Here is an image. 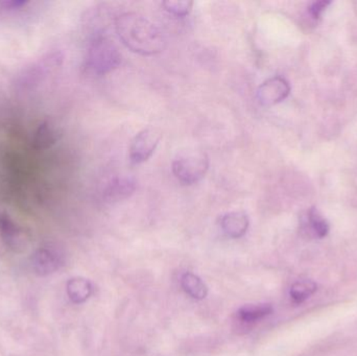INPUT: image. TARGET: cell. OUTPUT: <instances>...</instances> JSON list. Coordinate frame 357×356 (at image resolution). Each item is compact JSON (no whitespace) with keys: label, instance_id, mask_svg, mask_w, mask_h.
Segmentation results:
<instances>
[{"label":"cell","instance_id":"1","mask_svg":"<svg viewBox=\"0 0 357 356\" xmlns=\"http://www.w3.org/2000/svg\"><path fill=\"white\" fill-rule=\"evenodd\" d=\"M115 31L128 49L142 56L160 54L167 46L162 31L137 13H123L116 17Z\"/></svg>","mask_w":357,"mask_h":356},{"label":"cell","instance_id":"2","mask_svg":"<svg viewBox=\"0 0 357 356\" xmlns=\"http://www.w3.org/2000/svg\"><path fill=\"white\" fill-rule=\"evenodd\" d=\"M121 63V54L114 42L102 33L90 38L84 67L88 73L105 75L116 69Z\"/></svg>","mask_w":357,"mask_h":356},{"label":"cell","instance_id":"3","mask_svg":"<svg viewBox=\"0 0 357 356\" xmlns=\"http://www.w3.org/2000/svg\"><path fill=\"white\" fill-rule=\"evenodd\" d=\"M172 169L181 183L192 185L205 177L209 169V158L202 150H183L174 159Z\"/></svg>","mask_w":357,"mask_h":356},{"label":"cell","instance_id":"4","mask_svg":"<svg viewBox=\"0 0 357 356\" xmlns=\"http://www.w3.org/2000/svg\"><path fill=\"white\" fill-rule=\"evenodd\" d=\"M62 56L58 52L46 54L39 60L33 62L31 66L23 69L22 72L17 77L16 87L20 90L33 89L45 81L46 77L60 66Z\"/></svg>","mask_w":357,"mask_h":356},{"label":"cell","instance_id":"5","mask_svg":"<svg viewBox=\"0 0 357 356\" xmlns=\"http://www.w3.org/2000/svg\"><path fill=\"white\" fill-rule=\"evenodd\" d=\"M162 138L157 127H148L140 131L130 146V159L134 164L146 162L152 157Z\"/></svg>","mask_w":357,"mask_h":356},{"label":"cell","instance_id":"6","mask_svg":"<svg viewBox=\"0 0 357 356\" xmlns=\"http://www.w3.org/2000/svg\"><path fill=\"white\" fill-rule=\"evenodd\" d=\"M64 263L60 250L52 246L41 247L31 258V269L39 276H47L58 271Z\"/></svg>","mask_w":357,"mask_h":356},{"label":"cell","instance_id":"7","mask_svg":"<svg viewBox=\"0 0 357 356\" xmlns=\"http://www.w3.org/2000/svg\"><path fill=\"white\" fill-rule=\"evenodd\" d=\"M291 92V86L287 79L275 77L264 82L257 90V98L262 106H274L284 100Z\"/></svg>","mask_w":357,"mask_h":356},{"label":"cell","instance_id":"8","mask_svg":"<svg viewBox=\"0 0 357 356\" xmlns=\"http://www.w3.org/2000/svg\"><path fill=\"white\" fill-rule=\"evenodd\" d=\"M0 236L4 245L14 252H21L26 246L24 232L6 213L0 215Z\"/></svg>","mask_w":357,"mask_h":356},{"label":"cell","instance_id":"9","mask_svg":"<svg viewBox=\"0 0 357 356\" xmlns=\"http://www.w3.org/2000/svg\"><path fill=\"white\" fill-rule=\"evenodd\" d=\"M136 187H137V184H136L135 179L121 176V177L114 178L107 184L106 187L104 188L102 196L107 202H119V201L130 198L135 192Z\"/></svg>","mask_w":357,"mask_h":356},{"label":"cell","instance_id":"10","mask_svg":"<svg viewBox=\"0 0 357 356\" xmlns=\"http://www.w3.org/2000/svg\"><path fill=\"white\" fill-rule=\"evenodd\" d=\"M249 225V217L243 211L226 213L220 219L222 232L231 238H239L245 235Z\"/></svg>","mask_w":357,"mask_h":356},{"label":"cell","instance_id":"11","mask_svg":"<svg viewBox=\"0 0 357 356\" xmlns=\"http://www.w3.org/2000/svg\"><path fill=\"white\" fill-rule=\"evenodd\" d=\"M302 228L305 233L314 238H323L328 234L329 225L316 208H310L302 219Z\"/></svg>","mask_w":357,"mask_h":356},{"label":"cell","instance_id":"12","mask_svg":"<svg viewBox=\"0 0 357 356\" xmlns=\"http://www.w3.org/2000/svg\"><path fill=\"white\" fill-rule=\"evenodd\" d=\"M66 290L69 299L77 304H81L87 301L93 292L91 282L82 277L69 280L67 282Z\"/></svg>","mask_w":357,"mask_h":356},{"label":"cell","instance_id":"13","mask_svg":"<svg viewBox=\"0 0 357 356\" xmlns=\"http://www.w3.org/2000/svg\"><path fill=\"white\" fill-rule=\"evenodd\" d=\"M58 140V132L50 123H42L36 130L33 138V148L45 150L54 146Z\"/></svg>","mask_w":357,"mask_h":356},{"label":"cell","instance_id":"14","mask_svg":"<svg viewBox=\"0 0 357 356\" xmlns=\"http://www.w3.org/2000/svg\"><path fill=\"white\" fill-rule=\"evenodd\" d=\"M181 286L185 293L195 300H202L207 296V286L195 274L185 273L181 278Z\"/></svg>","mask_w":357,"mask_h":356},{"label":"cell","instance_id":"15","mask_svg":"<svg viewBox=\"0 0 357 356\" xmlns=\"http://www.w3.org/2000/svg\"><path fill=\"white\" fill-rule=\"evenodd\" d=\"M272 311V307L268 304L247 305L239 309L237 317L243 323L252 324L268 317Z\"/></svg>","mask_w":357,"mask_h":356},{"label":"cell","instance_id":"16","mask_svg":"<svg viewBox=\"0 0 357 356\" xmlns=\"http://www.w3.org/2000/svg\"><path fill=\"white\" fill-rule=\"evenodd\" d=\"M316 282L312 280H300L293 284L289 291L291 300L295 303H302L307 300L312 295L314 294L317 291Z\"/></svg>","mask_w":357,"mask_h":356},{"label":"cell","instance_id":"17","mask_svg":"<svg viewBox=\"0 0 357 356\" xmlns=\"http://www.w3.org/2000/svg\"><path fill=\"white\" fill-rule=\"evenodd\" d=\"M165 10L177 17H185L192 10L193 2L187 0H167L162 2Z\"/></svg>","mask_w":357,"mask_h":356},{"label":"cell","instance_id":"18","mask_svg":"<svg viewBox=\"0 0 357 356\" xmlns=\"http://www.w3.org/2000/svg\"><path fill=\"white\" fill-rule=\"evenodd\" d=\"M29 3V2L27 0H2V1H0V10H8V12L21 10Z\"/></svg>","mask_w":357,"mask_h":356},{"label":"cell","instance_id":"19","mask_svg":"<svg viewBox=\"0 0 357 356\" xmlns=\"http://www.w3.org/2000/svg\"><path fill=\"white\" fill-rule=\"evenodd\" d=\"M329 4H331V1H324V0L312 3V6L310 8V15H312V18H320L321 15H322L323 12L326 10V8Z\"/></svg>","mask_w":357,"mask_h":356}]
</instances>
